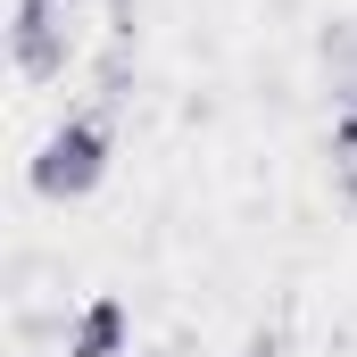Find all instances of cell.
Listing matches in <instances>:
<instances>
[{"label":"cell","instance_id":"1","mask_svg":"<svg viewBox=\"0 0 357 357\" xmlns=\"http://www.w3.org/2000/svg\"><path fill=\"white\" fill-rule=\"evenodd\" d=\"M116 167V125H108V108H67L50 133H42V150H33V199H50V208H67V199H91L100 183Z\"/></svg>","mask_w":357,"mask_h":357},{"label":"cell","instance_id":"2","mask_svg":"<svg viewBox=\"0 0 357 357\" xmlns=\"http://www.w3.org/2000/svg\"><path fill=\"white\" fill-rule=\"evenodd\" d=\"M8 59L25 84H59L75 59V8L67 0H8Z\"/></svg>","mask_w":357,"mask_h":357},{"label":"cell","instance_id":"3","mask_svg":"<svg viewBox=\"0 0 357 357\" xmlns=\"http://www.w3.org/2000/svg\"><path fill=\"white\" fill-rule=\"evenodd\" d=\"M125 349H133V307L116 291H91L67 324V341H59V357H125Z\"/></svg>","mask_w":357,"mask_h":357},{"label":"cell","instance_id":"4","mask_svg":"<svg viewBox=\"0 0 357 357\" xmlns=\"http://www.w3.org/2000/svg\"><path fill=\"white\" fill-rule=\"evenodd\" d=\"M333 158L357 167V108H333Z\"/></svg>","mask_w":357,"mask_h":357},{"label":"cell","instance_id":"5","mask_svg":"<svg viewBox=\"0 0 357 357\" xmlns=\"http://www.w3.org/2000/svg\"><path fill=\"white\" fill-rule=\"evenodd\" d=\"M150 357H175V349H150Z\"/></svg>","mask_w":357,"mask_h":357},{"label":"cell","instance_id":"6","mask_svg":"<svg viewBox=\"0 0 357 357\" xmlns=\"http://www.w3.org/2000/svg\"><path fill=\"white\" fill-rule=\"evenodd\" d=\"M67 8H84V0H67Z\"/></svg>","mask_w":357,"mask_h":357}]
</instances>
